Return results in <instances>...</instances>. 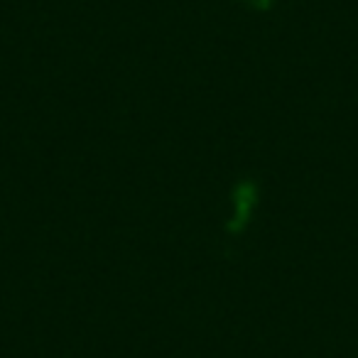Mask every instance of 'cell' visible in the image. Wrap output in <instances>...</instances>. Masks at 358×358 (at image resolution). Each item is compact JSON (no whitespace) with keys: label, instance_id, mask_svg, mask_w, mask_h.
I'll return each mask as SVG.
<instances>
[{"label":"cell","instance_id":"cell-1","mask_svg":"<svg viewBox=\"0 0 358 358\" xmlns=\"http://www.w3.org/2000/svg\"><path fill=\"white\" fill-rule=\"evenodd\" d=\"M255 201H258V187L253 182H241L234 189V216L226 224V231L234 236L243 234L245 226L250 221V214L255 209Z\"/></svg>","mask_w":358,"mask_h":358}]
</instances>
